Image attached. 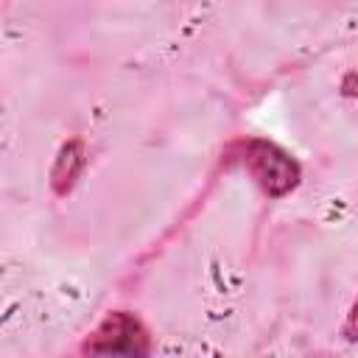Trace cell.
Segmentation results:
<instances>
[{"instance_id": "3", "label": "cell", "mask_w": 358, "mask_h": 358, "mask_svg": "<svg viewBox=\"0 0 358 358\" xmlns=\"http://www.w3.org/2000/svg\"><path fill=\"white\" fill-rule=\"evenodd\" d=\"M84 165H87L84 140H81V137L67 140V143L59 148L56 162H53V168H50V187H53V193H56V196H67V193L76 187V182H78V176H81V171H84Z\"/></svg>"}, {"instance_id": "5", "label": "cell", "mask_w": 358, "mask_h": 358, "mask_svg": "<svg viewBox=\"0 0 358 358\" xmlns=\"http://www.w3.org/2000/svg\"><path fill=\"white\" fill-rule=\"evenodd\" d=\"M341 92L347 98H358V73H347L341 81Z\"/></svg>"}, {"instance_id": "4", "label": "cell", "mask_w": 358, "mask_h": 358, "mask_svg": "<svg viewBox=\"0 0 358 358\" xmlns=\"http://www.w3.org/2000/svg\"><path fill=\"white\" fill-rule=\"evenodd\" d=\"M344 336L347 338H358V299L352 302V308H350V313H347V322H344Z\"/></svg>"}, {"instance_id": "1", "label": "cell", "mask_w": 358, "mask_h": 358, "mask_svg": "<svg viewBox=\"0 0 358 358\" xmlns=\"http://www.w3.org/2000/svg\"><path fill=\"white\" fill-rule=\"evenodd\" d=\"M84 358H148L151 333L131 310H112L81 344Z\"/></svg>"}, {"instance_id": "2", "label": "cell", "mask_w": 358, "mask_h": 358, "mask_svg": "<svg viewBox=\"0 0 358 358\" xmlns=\"http://www.w3.org/2000/svg\"><path fill=\"white\" fill-rule=\"evenodd\" d=\"M243 165L252 173V179L257 182V187L268 199L288 196L299 185V179H302L299 162L285 148H280L277 143L260 140V137H255V140L246 143V148H243Z\"/></svg>"}]
</instances>
